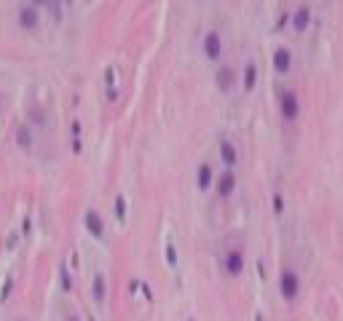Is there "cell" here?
I'll return each instance as SVG.
<instances>
[{"instance_id":"52a82bcc","label":"cell","mask_w":343,"mask_h":321,"mask_svg":"<svg viewBox=\"0 0 343 321\" xmlns=\"http://www.w3.org/2000/svg\"><path fill=\"white\" fill-rule=\"evenodd\" d=\"M241 268H244L241 249H228V254H225V273H228V276H239Z\"/></svg>"},{"instance_id":"8992f818","label":"cell","mask_w":343,"mask_h":321,"mask_svg":"<svg viewBox=\"0 0 343 321\" xmlns=\"http://www.w3.org/2000/svg\"><path fill=\"white\" fill-rule=\"evenodd\" d=\"M239 81V75L233 73V67H220L217 70V78H215V83H217V89H220L223 94H228L233 89V83Z\"/></svg>"},{"instance_id":"8fae6325","label":"cell","mask_w":343,"mask_h":321,"mask_svg":"<svg viewBox=\"0 0 343 321\" xmlns=\"http://www.w3.org/2000/svg\"><path fill=\"white\" fill-rule=\"evenodd\" d=\"M86 228L94 233V236H102V220H99V214H97L94 209H91L89 214H86Z\"/></svg>"},{"instance_id":"7a4b0ae2","label":"cell","mask_w":343,"mask_h":321,"mask_svg":"<svg viewBox=\"0 0 343 321\" xmlns=\"http://www.w3.org/2000/svg\"><path fill=\"white\" fill-rule=\"evenodd\" d=\"M298 110H300V102L295 97L292 91H284L282 97H279V113H282L284 121H295L298 118Z\"/></svg>"},{"instance_id":"5bb4252c","label":"cell","mask_w":343,"mask_h":321,"mask_svg":"<svg viewBox=\"0 0 343 321\" xmlns=\"http://www.w3.org/2000/svg\"><path fill=\"white\" fill-rule=\"evenodd\" d=\"M30 3L38 6V9H49V6H51V9H57V0H30Z\"/></svg>"},{"instance_id":"30bf717a","label":"cell","mask_w":343,"mask_h":321,"mask_svg":"<svg viewBox=\"0 0 343 321\" xmlns=\"http://www.w3.org/2000/svg\"><path fill=\"white\" fill-rule=\"evenodd\" d=\"M308 27V9L306 6H300L298 11H295V19H292V30L295 33H303V30Z\"/></svg>"},{"instance_id":"277c9868","label":"cell","mask_w":343,"mask_h":321,"mask_svg":"<svg viewBox=\"0 0 343 321\" xmlns=\"http://www.w3.org/2000/svg\"><path fill=\"white\" fill-rule=\"evenodd\" d=\"M279 289H282V294L287 297V300H295V297H298V289H300L298 273L295 270H282V276H279Z\"/></svg>"},{"instance_id":"5b68a950","label":"cell","mask_w":343,"mask_h":321,"mask_svg":"<svg viewBox=\"0 0 343 321\" xmlns=\"http://www.w3.org/2000/svg\"><path fill=\"white\" fill-rule=\"evenodd\" d=\"M217 195H220V198H231V193L236 190V174H233V171L228 169V171H223L220 177H217Z\"/></svg>"},{"instance_id":"9c48e42d","label":"cell","mask_w":343,"mask_h":321,"mask_svg":"<svg viewBox=\"0 0 343 321\" xmlns=\"http://www.w3.org/2000/svg\"><path fill=\"white\" fill-rule=\"evenodd\" d=\"M290 65H292V59H290V51L287 49H279L276 54H274V70L276 73H287V70H290Z\"/></svg>"},{"instance_id":"9a60e30c","label":"cell","mask_w":343,"mask_h":321,"mask_svg":"<svg viewBox=\"0 0 343 321\" xmlns=\"http://www.w3.org/2000/svg\"><path fill=\"white\" fill-rule=\"evenodd\" d=\"M65 321H81V316H78V313H67Z\"/></svg>"},{"instance_id":"7c38bea8","label":"cell","mask_w":343,"mask_h":321,"mask_svg":"<svg viewBox=\"0 0 343 321\" xmlns=\"http://www.w3.org/2000/svg\"><path fill=\"white\" fill-rule=\"evenodd\" d=\"M17 137H19V147H22V150H27V153L33 150V131H30V126H22Z\"/></svg>"},{"instance_id":"6da1fadb","label":"cell","mask_w":343,"mask_h":321,"mask_svg":"<svg viewBox=\"0 0 343 321\" xmlns=\"http://www.w3.org/2000/svg\"><path fill=\"white\" fill-rule=\"evenodd\" d=\"M17 25L25 30V33H35L41 27V9L33 3H22L17 11Z\"/></svg>"},{"instance_id":"4fadbf2b","label":"cell","mask_w":343,"mask_h":321,"mask_svg":"<svg viewBox=\"0 0 343 321\" xmlns=\"http://www.w3.org/2000/svg\"><path fill=\"white\" fill-rule=\"evenodd\" d=\"M209 182H212V169H209L207 163H204V166L199 169V187H201V190H207Z\"/></svg>"},{"instance_id":"3957f363","label":"cell","mask_w":343,"mask_h":321,"mask_svg":"<svg viewBox=\"0 0 343 321\" xmlns=\"http://www.w3.org/2000/svg\"><path fill=\"white\" fill-rule=\"evenodd\" d=\"M204 57L209 62H217L223 57V41H220V33H217V30H209L204 35Z\"/></svg>"},{"instance_id":"ba28073f","label":"cell","mask_w":343,"mask_h":321,"mask_svg":"<svg viewBox=\"0 0 343 321\" xmlns=\"http://www.w3.org/2000/svg\"><path fill=\"white\" fill-rule=\"evenodd\" d=\"M220 158H223V163L228 169H233L239 163V153H236V147H233L228 139H223V142H220Z\"/></svg>"}]
</instances>
